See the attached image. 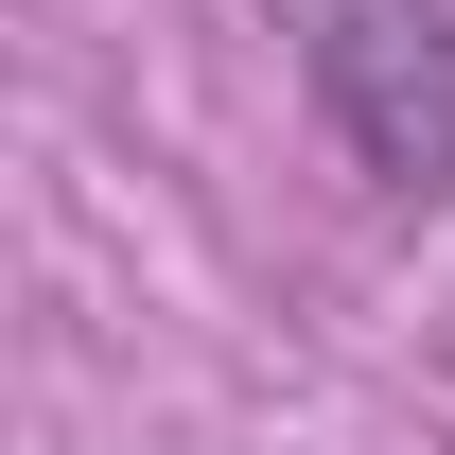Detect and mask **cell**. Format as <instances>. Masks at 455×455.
<instances>
[{"label": "cell", "mask_w": 455, "mask_h": 455, "mask_svg": "<svg viewBox=\"0 0 455 455\" xmlns=\"http://www.w3.org/2000/svg\"><path fill=\"white\" fill-rule=\"evenodd\" d=\"M315 88H333V123H350L386 175H455V18L350 0L333 36H315Z\"/></svg>", "instance_id": "1"}]
</instances>
